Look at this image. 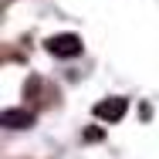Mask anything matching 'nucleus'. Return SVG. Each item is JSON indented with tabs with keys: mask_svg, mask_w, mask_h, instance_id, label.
Masks as SVG:
<instances>
[{
	"mask_svg": "<svg viewBox=\"0 0 159 159\" xmlns=\"http://www.w3.org/2000/svg\"><path fill=\"white\" fill-rule=\"evenodd\" d=\"M24 98H31L34 105H51V102H58V88H51L44 78H37V75H31L27 78V85H24Z\"/></svg>",
	"mask_w": 159,
	"mask_h": 159,
	"instance_id": "1",
	"label": "nucleus"
},
{
	"mask_svg": "<svg viewBox=\"0 0 159 159\" xmlns=\"http://www.w3.org/2000/svg\"><path fill=\"white\" fill-rule=\"evenodd\" d=\"M81 37L78 34H54V37H48V51L54 54V58H78L81 54Z\"/></svg>",
	"mask_w": 159,
	"mask_h": 159,
	"instance_id": "2",
	"label": "nucleus"
},
{
	"mask_svg": "<svg viewBox=\"0 0 159 159\" xmlns=\"http://www.w3.org/2000/svg\"><path fill=\"white\" fill-rule=\"evenodd\" d=\"M125 112H129V98H122V95H112L95 105V119H102V122H122Z\"/></svg>",
	"mask_w": 159,
	"mask_h": 159,
	"instance_id": "3",
	"label": "nucleus"
},
{
	"mask_svg": "<svg viewBox=\"0 0 159 159\" xmlns=\"http://www.w3.org/2000/svg\"><path fill=\"white\" fill-rule=\"evenodd\" d=\"M0 125H7V129H31L34 125V112L31 108H3V112H0Z\"/></svg>",
	"mask_w": 159,
	"mask_h": 159,
	"instance_id": "4",
	"label": "nucleus"
}]
</instances>
